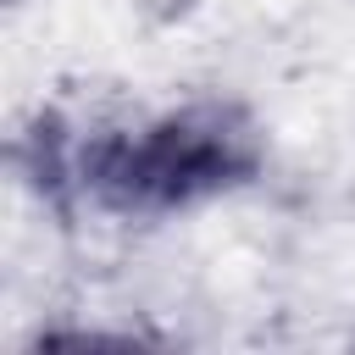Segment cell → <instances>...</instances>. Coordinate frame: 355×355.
Returning a JSON list of instances; mask_svg holds the SVG:
<instances>
[{
	"instance_id": "obj_1",
	"label": "cell",
	"mask_w": 355,
	"mask_h": 355,
	"mask_svg": "<svg viewBox=\"0 0 355 355\" xmlns=\"http://www.w3.org/2000/svg\"><path fill=\"white\" fill-rule=\"evenodd\" d=\"M261 172V133L239 105H183L105 133L78 155V183L100 211L172 216Z\"/></svg>"
}]
</instances>
